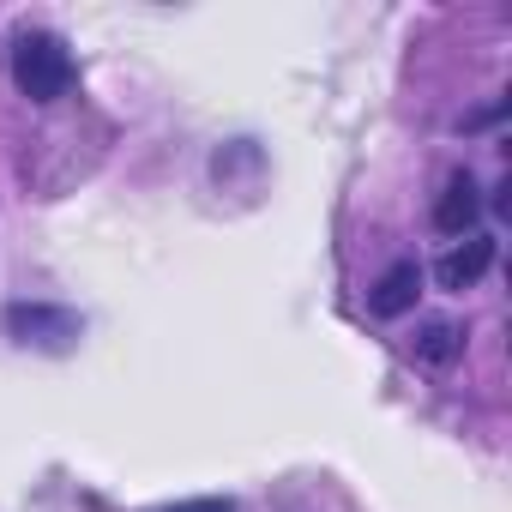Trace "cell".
I'll return each instance as SVG.
<instances>
[{
    "mask_svg": "<svg viewBox=\"0 0 512 512\" xmlns=\"http://www.w3.org/2000/svg\"><path fill=\"white\" fill-rule=\"evenodd\" d=\"M416 296H422V266H416V260H398V266H386L380 284L368 290V308H374L380 320H398V314L416 308Z\"/></svg>",
    "mask_w": 512,
    "mask_h": 512,
    "instance_id": "cell-3",
    "label": "cell"
},
{
    "mask_svg": "<svg viewBox=\"0 0 512 512\" xmlns=\"http://www.w3.org/2000/svg\"><path fill=\"white\" fill-rule=\"evenodd\" d=\"M458 344H464V332H458L452 320H428V326L410 338L416 362H434V368H440V362H452V356H458Z\"/></svg>",
    "mask_w": 512,
    "mask_h": 512,
    "instance_id": "cell-6",
    "label": "cell"
},
{
    "mask_svg": "<svg viewBox=\"0 0 512 512\" xmlns=\"http://www.w3.org/2000/svg\"><path fill=\"white\" fill-rule=\"evenodd\" d=\"M7 332L25 344V350H73L79 344V332H85V320L73 314V308H43V302H19V308H7Z\"/></svg>",
    "mask_w": 512,
    "mask_h": 512,
    "instance_id": "cell-2",
    "label": "cell"
},
{
    "mask_svg": "<svg viewBox=\"0 0 512 512\" xmlns=\"http://www.w3.org/2000/svg\"><path fill=\"white\" fill-rule=\"evenodd\" d=\"M488 266H494V241L488 235H464V247L446 253V260L434 266V278H440V290H470Z\"/></svg>",
    "mask_w": 512,
    "mask_h": 512,
    "instance_id": "cell-4",
    "label": "cell"
},
{
    "mask_svg": "<svg viewBox=\"0 0 512 512\" xmlns=\"http://www.w3.org/2000/svg\"><path fill=\"white\" fill-rule=\"evenodd\" d=\"M175 512H235L229 500H187V506H175Z\"/></svg>",
    "mask_w": 512,
    "mask_h": 512,
    "instance_id": "cell-7",
    "label": "cell"
},
{
    "mask_svg": "<svg viewBox=\"0 0 512 512\" xmlns=\"http://www.w3.org/2000/svg\"><path fill=\"white\" fill-rule=\"evenodd\" d=\"M476 211H482V199H476V181L458 169L452 181H446V193H440V205H434V223L446 229V235H464L470 223H476Z\"/></svg>",
    "mask_w": 512,
    "mask_h": 512,
    "instance_id": "cell-5",
    "label": "cell"
},
{
    "mask_svg": "<svg viewBox=\"0 0 512 512\" xmlns=\"http://www.w3.org/2000/svg\"><path fill=\"white\" fill-rule=\"evenodd\" d=\"M13 79H19V91L31 103L67 97L73 91V55H67V43L49 37V31H25L19 49H13Z\"/></svg>",
    "mask_w": 512,
    "mask_h": 512,
    "instance_id": "cell-1",
    "label": "cell"
}]
</instances>
